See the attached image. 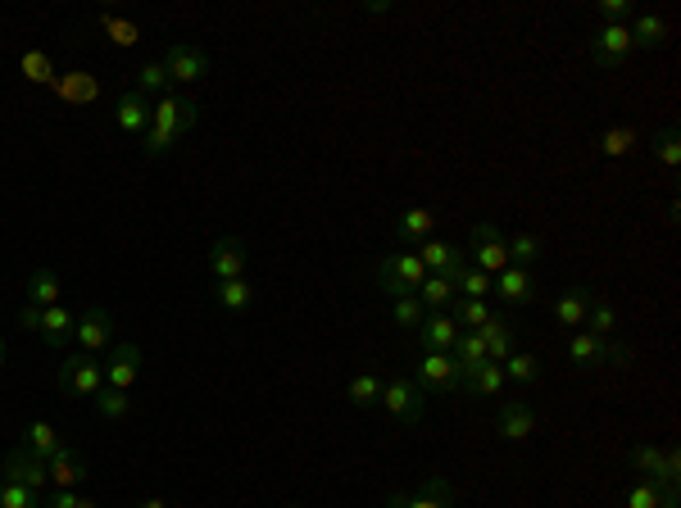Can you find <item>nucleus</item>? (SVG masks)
<instances>
[{"label": "nucleus", "instance_id": "obj_52", "mask_svg": "<svg viewBox=\"0 0 681 508\" xmlns=\"http://www.w3.org/2000/svg\"><path fill=\"white\" fill-rule=\"evenodd\" d=\"M137 508H164V499H141Z\"/></svg>", "mask_w": 681, "mask_h": 508}, {"label": "nucleus", "instance_id": "obj_20", "mask_svg": "<svg viewBox=\"0 0 681 508\" xmlns=\"http://www.w3.org/2000/svg\"><path fill=\"white\" fill-rule=\"evenodd\" d=\"M454 341H459V323L450 318V309L427 313L423 323H418V345H423V350H441V354H450V350H454Z\"/></svg>", "mask_w": 681, "mask_h": 508}, {"label": "nucleus", "instance_id": "obj_2", "mask_svg": "<svg viewBox=\"0 0 681 508\" xmlns=\"http://www.w3.org/2000/svg\"><path fill=\"white\" fill-rule=\"evenodd\" d=\"M414 386L423 395H464V377L441 350H423V359L414 363Z\"/></svg>", "mask_w": 681, "mask_h": 508}, {"label": "nucleus", "instance_id": "obj_41", "mask_svg": "<svg viewBox=\"0 0 681 508\" xmlns=\"http://www.w3.org/2000/svg\"><path fill=\"white\" fill-rule=\"evenodd\" d=\"M391 318H395V327H414V332H418V323L427 318V309L418 304V295H395V300H391Z\"/></svg>", "mask_w": 681, "mask_h": 508}, {"label": "nucleus", "instance_id": "obj_43", "mask_svg": "<svg viewBox=\"0 0 681 508\" xmlns=\"http://www.w3.org/2000/svg\"><path fill=\"white\" fill-rule=\"evenodd\" d=\"M654 155H659L663 168H681V132L677 127H663L659 137H654Z\"/></svg>", "mask_w": 681, "mask_h": 508}, {"label": "nucleus", "instance_id": "obj_28", "mask_svg": "<svg viewBox=\"0 0 681 508\" xmlns=\"http://www.w3.org/2000/svg\"><path fill=\"white\" fill-rule=\"evenodd\" d=\"M504 250H509V264L514 268H536L545 259V241L536 232H514L504 241Z\"/></svg>", "mask_w": 681, "mask_h": 508}, {"label": "nucleus", "instance_id": "obj_12", "mask_svg": "<svg viewBox=\"0 0 681 508\" xmlns=\"http://www.w3.org/2000/svg\"><path fill=\"white\" fill-rule=\"evenodd\" d=\"M450 504H454V490L441 472H432L414 495H409V490H391V495H386V508H450Z\"/></svg>", "mask_w": 681, "mask_h": 508}, {"label": "nucleus", "instance_id": "obj_24", "mask_svg": "<svg viewBox=\"0 0 681 508\" xmlns=\"http://www.w3.org/2000/svg\"><path fill=\"white\" fill-rule=\"evenodd\" d=\"M436 232V209L418 205V209H405V214L395 218V236H400V245H423L432 241Z\"/></svg>", "mask_w": 681, "mask_h": 508}, {"label": "nucleus", "instance_id": "obj_37", "mask_svg": "<svg viewBox=\"0 0 681 508\" xmlns=\"http://www.w3.org/2000/svg\"><path fill=\"white\" fill-rule=\"evenodd\" d=\"M500 368H504V377L518 381V386H536V381H541V363H536L532 354H509Z\"/></svg>", "mask_w": 681, "mask_h": 508}, {"label": "nucleus", "instance_id": "obj_44", "mask_svg": "<svg viewBox=\"0 0 681 508\" xmlns=\"http://www.w3.org/2000/svg\"><path fill=\"white\" fill-rule=\"evenodd\" d=\"M0 508H41V495L28 486H19V481H5V490H0Z\"/></svg>", "mask_w": 681, "mask_h": 508}, {"label": "nucleus", "instance_id": "obj_15", "mask_svg": "<svg viewBox=\"0 0 681 508\" xmlns=\"http://www.w3.org/2000/svg\"><path fill=\"white\" fill-rule=\"evenodd\" d=\"M200 105L196 100H178V96H159V105L150 109V127H164L173 137H182L187 127H196Z\"/></svg>", "mask_w": 681, "mask_h": 508}, {"label": "nucleus", "instance_id": "obj_6", "mask_svg": "<svg viewBox=\"0 0 681 508\" xmlns=\"http://www.w3.org/2000/svg\"><path fill=\"white\" fill-rule=\"evenodd\" d=\"M164 69H168V82L191 87V82H200V78H209V73H214V59H209V50L191 46V41H178V46L164 50Z\"/></svg>", "mask_w": 681, "mask_h": 508}, {"label": "nucleus", "instance_id": "obj_53", "mask_svg": "<svg viewBox=\"0 0 681 508\" xmlns=\"http://www.w3.org/2000/svg\"><path fill=\"white\" fill-rule=\"evenodd\" d=\"M0 363H5V341H0Z\"/></svg>", "mask_w": 681, "mask_h": 508}, {"label": "nucleus", "instance_id": "obj_48", "mask_svg": "<svg viewBox=\"0 0 681 508\" xmlns=\"http://www.w3.org/2000/svg\"><path fill=\"white\" fill-rule=\"evenodd\" d=\"M23 69H28V82H46L50 78V64H46V55H23Z\"/></svg>", "mask_w": 681, "mask_h": 508}, {"label": "nucleus", "instance_id": "obj_5", "mask_svg": "<svg viewBox=\"0 0 681 508\" xmlns=\"http://www.w3.org/2000/svg\"><path fill=\"white\" fill-rule=\"evenodd\" d=\"M586 55H591L595 69L618 73L622 64L632 59V32H627V23H604V28H595V37L586 41Z\"/></svg>", "mask_w": 681, "mask_h": 508}, {"label": "nucleus", "instance_id": "obj_27", "mask_svg": "<svg viewBox=\"0 0 681 508\" xmlns=\"http://www.w3.org/2000/svg\"><path fill=\"white\" fill-rule=\"evenodd\" d=\"M214 304L223 313H232V318H241V313L255 304V286L246 282V277H232V282H218V291H214Z\"/></svg>", "mask_w": 681, "mask_h": 508}, {"label": "nucleus", "instance_id": "obj_14", "mask_svg": "<svg viewBox=\"0 0 681 508\" xmlns=\"http://www.w3.org/2000/svg\"><path fill=\"white\" fill-rule=\"evenodd\" d=\"M414 254L423 259V268H427L432 277H450V282L468 268V254L459 250V245H450V241H423Z\"/></svg>", "mask_w": 681, "mask_h": 508}, {"label": "nucleus", "instance_id": "obj_46", "mask_svg": "<svg viewBox=\"0 0 681 508\" xmlns=\"http://www.w3.org/2000/svg\"><path fill=\"white\" fill-rule=\"evenodd\" d=\"M600 19L604 23H627V19H636V5L632 0H600Z\"/></svg>", "mask_w": 681, "mask_h": 508}, {"label": "nucleus", "instance_id": "obj_36", "mask_svg": "<svg viewBox=\"0 0 681 508\" xmlns=\"http://www.w3.org/2000/svg\"><path fill=\"white\" fill-rule=\"evenodd\" d=\"M491 304H486V300H454V313H450V318H454V323H459V332H464V327H468V332H477V327H482L486 323V318H491Z\"/></svg>", "mask_w": 681, "mask_h": 508}, {"label": "nucleus", "instance_id": "obj_22", "mask_svg": "<svg viewBox=\"0 0 681 508\" xmlns=\"http://www.w3.org/2000/svg\"><path fill=\"white\" fill-rule=\"evenodd\" d=\"M73 332H78V318H73V309H64V304H50V309H41V323H37V336L46 345H69Z\"/></svg>", "mask_w": 681, "mask_h": 508}, {"label": "nucleus", "instance_id": "obj_32", "mask_svg": "<svg viewBox=\"0 0 681 508\" xmlns=\"http://www.w3.org/2000/svg\"><path fill=\"white\" fill-rule=\"evenodd\" d=\"M627 32H632V50H654V46H663L668 23H663L659 14H636V23Z\"/></svg>", "mask_w": 681, "mask_h": 508}, {"label": "nucleus", "instance_id": "obj_18", "mask_svg": "<svg viewBox=\"0 0 681 508\" xmlns=\"http://www.w3.org/2000/svg\"><path fill=\"white\" fill-rule=\"evenodd\" d=\"M141 377V350L137 345H114L109 350V363H105V386H114V391H132V381Z\"/></svg>", "mask_w": 681, "mask_h": 508}, {"label": "nucleus", "instance_id": "obj_30", "mask_svg": "<svg viewBox=\"0 0 681 508\" xmlns=\"http://www.w3.org/2000/svg\"><path fill=\"white\" fill-rule=\"evenodd\" d=\"M28 304L32 309H50V304H60V277L55 268H37L28 277Z\"/></svg>", "mask_w": 681, "mask_h": 508}, {"label": "nucleus", "instance_id": "obj_34", "mask_svg": "<svg viewBox=\"0 0 681 508\" xmlns=\"http://www.w3.org/2000/svg\"><path fill=\"white\" fill-rule=\"evenodd\" d=\"M681 495H668V490L650 486V481H636L632 495H627V508H677Z\"/></svg>", "mask_w": 681, "mask_h": 508}, {"label": "nucleus", "instance_id": "obj_38", "mask_svg": "<svg viewBox=\"0 0 681 508\" xmlns=\"http://www.w3.org/2000/svg\"><path fill=\"white\" fill-rule=\"evenodd\" d=\"M491 282H495V277L477 273V268L468 264L464 273L454 277V295H459V300H486V291H491Z\"/></svg>", "mask_w": 681, "mask_h": 508}, {"label": "nucleus", "instance_id": "obj_19", "mask_svg": "<svg viewBox=\"0 0 681 508\" xmlns=\"http://www.w3.org/2000/svg\"><path fill=\"white\" fill-rule=\"evenodd\" d=\"M114 123H119L123 137H146L150 127V105L141 91H123L119 100H114Z\"/></svg>", "mask_w": 681, "mask_h": 508}, {"label": "nucleus", "instance_id": "obj_25", "mask_svg": "<svg viewBox=\"0 0 681 508\" xmlns=\"http://www.w3.org/2000/svg\"><path fill=\"white\" fill-rule=\"evenodd\" d=\"M591 286H573V291H563L559 300H554V318H559L563 327H573V332H582L586 327V309H591Z\"/></svg>", "mask_w": 681, "mask_h": 508}, {"label": "nucleus", "instance_id": "obj_45", "mask_svg": "<svg viewBox=\"0 0 681 508\" xmlns=\"http://www.w3.org/2000/svg\"><path fill=\"white\" fill-rule=\"evenodd\" d=\"M182 137H173V132H164V127H146V137H141V150H146L150 159H164L168 150L178 146Z\"/></svg>", "mask_w": 681, "mask_h": 508}, {"label": "nucleus", "instance_id": "obj_10", "mask_svg": "<svg viewBox=\"0 0 681 508\" xmlns=\"http://www.w3.org/2000/svg\"><path fill=\"white\" fill-rule=\"evenodd\" d=\"M246 241L241 236H218L214 245H209V277L214 282H232V277H246Z\"/></svg>", "mask_w": 681, "mask_h": 508}, {"label": "nucleus", "instance_id": "obj_13", "mask_svg": "<svg viewBox=\"0 0 681 508\" xmlns=\"http://www.w3.org/2000/svg\"><path fill=\"white\" fill-rule=\"evenodd\" d=\"M73 341H78L82 354L109 350V341H114V318H109L105 304H91V309L82 313V318H78V332H73Z\"/></svg>", "mask_w": 681, "mask_h": 508}, {"label": "nucleus", "instance_id": "obj_51", "mask_svg": "<svg viewBox=\"0 0 681 508\" xmlns=\"http://www.w3.org/2000/svg\"><path fill=\"white\" fill-rule=\"evenodd\" d=\"M37 323H41V309H19V327H28V332H37Z\"/></svg>", "mask_w": 681, "mask_h": 508}, {"label": "nucleus", "instance_id": "obj_55", "mask_svg": "<svg viewBox=\"0 0 681 508\" xmlns=\"http://www.w3.org/2000/svg\"><path fill=\"white\" fill-rule=\"evenodd\" d=\"M287 508H305V504H287Z\"/></svg>", "mask_w": 681, "mask_h": 508}, {"label": "nucleus", "instance_id": "obj_3", "mask_svg": "<svg viewBox=\"0 0 681 508\" xmlns=\"http://www.w3.org/2000/svg\"><path fill=\"white\" fill-rule=\"evenodd\" d=\"M568 359L577 368H600V363H627L632 359V345L627 341H613V336H595V332H573L568 336Z\"/></svg>", "mask_w": 681, "mask_h": 508}, {"label": "nucleus", "instance_id": "obj_26", "mask_svg": "<svg viewBox=\"0 0 681 508\" xmlns=\"http://www.w3.org/2000/svg\"><path fill=\"white\" fill-rule=\"evenodd\" d=\"M23 450L50 463L55 454L64 450V436H60L55 427H50V422H28V427H23Z\"/></svg>", "mask_w": 681, "mask_h": 508}, {"label": "nucleus", "instance_id": "obj_17", "mask_svg": "<svg viewBox=\"0 0 681 508\" xmlns=\"http://www.w3.org/2000/svg\"><path fill=\"white\" fill-rule=\"evenodd\" d=\"M495 431L500 440H527L536 431V409L527 400H504L495 409Z\"/></svg>", "mask_w": 681, "mask_h": 508}, {"label": "nucleus", "instance_id": "obj_4", "mask_svg": "<svg viewBox=\"0 0 681 508\" xmlns=\"http://www.w3.org/2000/svg\"><path fill=\"white\" fill-rule=\"evenodd\" d=\"M377 409H386L400 427H414V422H423V413H427V395L414 386V377H391V381H382V400H377Z\"/></svg>", "mask_w": 681, "mask_h": 508}, {"label": "nucleus", "instance_id": "obj_16", "mask_svg": "<svg viewBox=\"0 0 681 508\" xmlns=\"http://www.w3.org/2000/svg\"><path fill=\"white\" fill-rule=\"evenodd\" d=\"M5 481H19V486L46 495V490H50V468H46V459H37V454H28L19 445V450L5 459Z\"/></svg>", "mask_w": 681, "mask_h": 508}, {"label": "nucleus", "instance_id": "obj_49", "mask_svg": "<svg viewBox=\"0 0 681 508\" xmlns=\"http://www.w3.org/2000/svg\"><path fill=\"white\" fill-rule=\"evenodd\" d=\"M105 28L114 32V41H119V46H132V41H137V28H132V23H119V19H105Z\"/></svg>", "mask_w": 681, "mask_h": 508}, {"label": "nucleus", "instance_id": "obj_47", "mask_svg": "<svg viewBox=\"0 0 681 508\" xmlns=\"http://www.w3.org/2000/svg\"><path fill=\"white\" fill-rule=\"evenodd\" d=\"M41 508H87V499L73 495V490H46V495H41Z\"/></svg>", "mask_w": 681, "mask_h": 508}, {"label": "nucleus", "instance_id": "obj_33", "mask_svg": "<svg viewBox=\"0 0 681 508\" xmlns=\"http://www.w3.org/2000/svg\"><path fill=\"white\" fill-rule=\"evenodd\" d=\"M586 332H595V336H613V332H618V309H613L600 291L591 295V309H586Z\"/></svg>", "mask_w": 681, "mask_h": 508}, {"label": "nucleus", "instance_id": "obj_39", "mask_svg": "<svg viewBox=\"0 0 681 508\" xmlns=\"http://www.w3.org/2000/svg\"><path fill=\"white\" fill-rule=\"evenodd\" d=\"M504 391V368L500 363H482V368L468 377V395H500Z\"/></svg>", "mask_w": 681, "mask_h": 508}, {"label": "nucleus", "instance_id": "obj_50", "mask_svg": "<svg viewBox=\"0 0 681 508\" xmlns=\"http://www.w3.org/2000/svg\"><path fill=\"white\" fill-rule=\"evenodd\" d=\"M64 91H69V96H78V100H91V96H96V82H91V78H73V82H64Z\"/></svg>", "mask_w": 681, "mask_h": 508}, {"label": "nucleus", "instance_id": "obj_21", "mask_svg": "<svg viewBox=\"0 0 681 508\" xmlns=\"http://www.w3.org/2000/svg\"><path fill=\"white\" fill-rule=\"evenodd\" d=\"M627 463H632V472L641 481L668 490V495H681V490L668 486V472H663V450H659V445H632V450H627Z\"/></svg>", "mask_w": 681, "mask_h": 508}, {"label": "nucleus", "instance_id": "obj_54", "mask_svg": "<svg viewBox=\"0 0 681 508\" xmlns=\"http://www.w3.org/2000/svg\"><path fill=\"white\" fill-rule=\"evenodd\" d=\"M0 490H5V472H0Z\"/></svg>", "mask_w": 681, "mask_h": 508}, {"label": "nucleus", "instance_id": "obj_9", "mask_svg": "<svg viewBox=\"0 0 681 508\" xmlns=\"http://www.w3.org/2000/svg\"><path fill=\"white\" fill-rule=\"evenodd\" d=\"M491 291L500 295L509 309H527V304L541 300V282H536V273L532 268H514V264L504 268V273H495Z\"/></svg>", "mask_w": 681, "mask_h": 508}, {"label": "nucleus", "instance_id": "obj_42", "mask_svg": "<svg viewBox=\"0 0 681 508\" xmlns=\"http://www.w3.org/2000/svg\"><path fill=\"white\" fill-rule=\"evenodd\" d=\"M632 146H636V127H609L600 137V155H609V159L632 155Z\"/></svg>", "mask_w": 681, "mask_h": 508}, {"label": "nucleus", "instance_id": "obj_31", "mask_svg": "<svg viewBox=\"0 0 681 508\" xmlns=\"http://www.w3.org/2000/svg\"><path fill=\"white\" fill-rule=\"evenodd\" d=\"M346 400L355 404V409H377V400H382V377L377 372H359V377H350L346 386Z\"/></svg>", "mask_w": 681, "mask_h": 508}, {"label": "nucleus", "instance_id": "obj_1", "mask_svg": "<svg viewBox=\"0 0 681 508\" xmlns=\"http://www.w3.org/2000/svg\"><path fill=\"white\" fill-rule=\"evenodd\" d=\"M373 277H377V286H382L386 295H414L418 286H423V277H427V268H423V259L418 254H382L377 259V268H373Z\"/></svg>", "mask_w": 681, "mask_h": 508}, {"label": "nucleus", "instance_id": "obj_29", "mask_svg": "<svg viewBox=\"0 0 681 508\" xmlns=\"http://www.w3.org/2000/svg\"><path fill=\"white\" fill-rule=\"evenodd\" d=\"M414 295H418V304H423L427 313H441V309H450V304L459 300V295H454V282H450V277H432V273L423 277V286H418Z\"/></svg>", "mask_w": 681, "mask_h": 508}, {"label": "nucleus", "instance_id": "obj_7", "mask_svg": "<svg viewBox=\"0 0 681 508\" xmlns=\"http://www.w3.org/2000/svg\"><path fill=\"white\" fill-rule=\"evenodd\" d=\"M468 264H473L477 273H486V277H495V273L509 268V250H504V236H500V227L495 223H477L473 227V259H468Z\"/></svg>", "mask_w": 681, "mask_h": 508}, {"label": "nucleus", "instance_id": "obj_35", "mask_svg": "<svg viewBox=\"0 0 681 508\" xmlns=\"http://www.w3.org/2000/svg\"><path fill=\"white\" fill-rule=\"evenodd\" d=\"M96 413L105 422H123L132 413V400H128V391H114V386H100L96 391Z\"/></svg>", "mask_w": 681, "mask_h": 508}, {"label": "nucleus", "instance_id": "obj_11", "mask_svg": "<svg viewBox=\"0 0 681 508\" xmlns=\"http://www.w3.org/2000/svg\"><path fill=\"white\" fill-rule=\"evenodd\" d=\"M477 336L486 341V363H504L509 354H518V332H514V318H509V309H495L491 318L477 327Z\"/></svg>", "mask_w": 681, "mask_h": 508}, {"label": "nucleus", "instance_id": "obj_23", "mask_svg": "<svg viewBox=\"0 0 681 508\" xmlns=\"http://www.w3.org/2000/svg\"><path fill=\"white\" fill-rule=\"evenodd\" d=\"M46 468H50V486H55V490H73V486H82V481H87V459H82L73 445H64V450L55 454Z\"/></svg>", "mask_w": 681, "mask_h": 508}, {"label": "nucleus", "instance_id": "obj_40", "mask_svg": "<svg viewBox=\"0 0 681 508\" xmlns=\"http://www.w3.org/2000/svg\"><path fill=\"white\" fill-rule=\"evenodd\" d=\"M137 91H141V96H168V69H164V59H155V64H141V69H137Z\"/></svg>", "mask_w": 681, "mask_h": 508}, {"label": "nucleus", "instance_id": "obj_8", "mask_svg": "<svg viewBox=\"0 0 681 508\" xmlns=\"http://www.w3.org/2000/svg\"><path fill=\"white\" fill-rule=\"evenodd\" d=\"M60 386L73 395H91L96 400V391L105 386V363L96 359V354H73L69 363H60Z\"/></svg>", "mask_w": 681, "mask_h": 508}]
</instances>
